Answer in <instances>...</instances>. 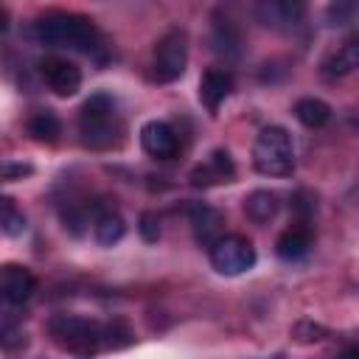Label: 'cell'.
I'll list each match as a JSON object with an SVG mask.
<instances>
[{"label":"cell","mask_w":359,"mask_h":359,"mask_svg":"<svg viewBox=\"0 0 359 359\" xmlns=\"http://www.w3.org/2000/svg\"><path fill=\"white\" fill-rule=\"evenodd\" d=\"M309 247H311V230L303 227V224L283 230V233L278 236V241H275V252H278L283 261H297V258H303V255L309 252Z\"/></svg>","instance_id":"14"},{"label":"cell","mask_w":359,"mask_h":359,"mask_svg":"<svg viewBox=\"0 0 359 359\" xmlns=\"http://www.w3.org/2000/svg\"><path fill=\"white\" fill-rule=\"evenodd\" d=\"M28 135H31L36 143H56L59 135H62V123H59V118H56L50 109H42V112L31 115V121H28Z\"/></svg>","instance_id":"19"},{"label":"cell","mask_w":359,"mask_h":359,"mask_svg":"<svg viewBox=\"0 0 359 359\" xmlns=\"http://www.w3.org/2000/svg\"><path fill=\"white\" fill-rule=\"evenodd\" d=\"M48 334L62 351L81 359L93 356L101 348V325L79 314H56L48 323Z\"/></svg>","instance_id":"4"},{"label":"cell","mask_w":359,"mask_h":359,"mask_svg":"<svg viewBox=\"0 0 359 359\" xmlns=\"http://www.w3.org/2000/svg\"><path fill=\"white\" fill-rule=\"evenodd\" d=\"M34 168L28 163H3L0 165V180H20V177H28Z\"/></svg>","instance_id":"28"},{"label":"cell","mask_w":359,"mask_h":359,"mask_svg":"<svg viewBox=\"0 0 359 359\" xmlns=\"http://www.w3.org/2000/svg\"><path fill=\"white\" fill-rule=\"evenodd\" d=\"M34 36L42 45L53 48H76L90 56H98L107 48L104 34L93 25V20L81 14H67V11H50L34 22Z\"/></svg>","instance_id":"1"},{"label":"cell","mask_w":359,"mask_h":359,"mask_svg":"<svg viewBox=\"0 0 359 359\" xmlns=\"http://www.w3.org/2000/svg\"><path fill=\"white\" fill-rule=\"evenodd\" d=\"M213 48L219 53H224V56H233V59L241 53V36H238V31L233 28L230 20H216V25H213Z\"/></svg>","instance_id":"20"},{"label":"cell","mask_w":359,"mask_h":359,"mask_svg":"<svg viewBox=\"0 0 359 359\" xmlns=\"http://www.w3.org/2000/svg\"><path fill=\"white\" fill-rule=\"evenodd\" d=\"M81 143L87 149H112L123 137V121L115 112V101L107 93H95L84 101L79 115Z\"/></svg>","instance_id":"2"},{"label":"cell","mask_w":359,"mask_h":359,"mask_svg":"<svg viewBox=\"0 0 359 359\" xmlns=\"http://www.w3.org/2000/svg\"><path fill=\"white\" fill-rule=\"evenodd\" d=\"M294 118H297L303 126H309V129H320V126H325V123L331 121V107H328L323 98L309 95V98H300V101L294 104Z\"/></svg>","instance_id":"18"},{"label":"cell","mask_w":359,"mask_h":359,"mask_svg":"<svg viewBox=\"0 0 359 359\" xmlns=\"http://www.w3.org/2000/svg\"><path fill=\"white\" fill-rule=\"evenodd\" d=\"M252 165L264 177H289L294 171L292 135L283 126H266L258 132L252 146Z\"/></svg>","instance_id":"3"},{"label":"cell","mask_w":359,"mask_h":359,"mask_svg":"<svg viewBox=\"0 0 359 359\" xmlns=\"http://www.w3.org/2000/svg\"><path fill=\"white\" fill-rule=\"evenodd\" d=\"M306 14V6L303 3H294V0H266L258 6V20L269 28H280V31H289L294 28Z\"/></svg>","instance_id":"12"},{"label":"cell","mask_w":359,"mask_h":359,"mask_svg":"<svg viewBox=\"0 0 359 359\" xmlns=\"http://www.w3.org/2000/svg\"><path fill=\"white\" fill-rule=\"evenodd\" d=\"M123 233H126V222H123L115 210H101V213L95 216V222H93V236H95V241H98L101 247L118 244V241L123 238Z\"/></svg>","instance_id":"17"},{"label":"cell","mask_w":359,"mask_h":359,"mask_svg":"<svg viewBox=\"0 0 359 359\" xmlns=\"http://www.w3.org/2000/svg\"><path fill=\"white\" fill-rule=\"evenodd\" d=\"M236 177V165H233V157L227 149H213L208 163L196 165L191 171V185L194 188H208V185H216V182H230Z\"/></svg>","instance_id":"10"},{"label":"cell","mask_w":359,"mask_h":359,"mask_svg":"<svg viewBox=\"0 0 359 359\" xmlns=\"http://www.w3.org/2000/svg\"><path fill=\"white\" fill-rule=\"evenodd\" d=\"M140 146H143V151L149 157H157V160H168L180 149L177 135H174V129L165 121H149V123H143V129H140Z\"/></svg>","instance_id":"11"},{"label":"cell","mask_w":359,"mask_h":359,"mask_svg":"<svg viewBox=\"0 0 359 359\" xmlns=\"http://www.w3.org/2000/svg\"><path fill=\"white\" fill-rule=\"evenodd\" d=\"M230 93H233V76L222 67H210L199 81V101L205 104V109L210 115H216V109L222 107V101Z\"/></svg>","instance_id":"13"},{"label":"cell","mask_w":359,"mask_h":359,"mask_svg":"<svg viewBox=\"0 0 359 359\" xmlns=\"http://www.w3.org/2000/svg\"><path fill=\"white\" fill-rule=\"evenodd\" d=\"M185 67H188V34L171 28L154 45V79L160 84H171L185 73Z\"/></svg>","instance_id":"5"},{"label":"cell","mask_w":359,"mask_h":359,"mask_svg":"<svg viewBox=\"0 0 359 359\" xmlns=\"http://www.w3.org/2000/svg\"><path fill=\"white\" fill-rule=\"evenodd\" d=\"M356 65H359V45L351 39V42H345L342 48H337V53H331V56L323 62V76H325V79H342V76H348Z\"/></svg>","instance_id":"16"},{"label":"cell","mask_w":359,"mask_h":359,"mask_svg":"<svg viewBox=\"0 0 359 359\" xmlns=\"http://www.w3.org/2000/svg\"><path fill=\"white\" fill-rule=\"evenodd\" d=\"M39 73H42L45 84H48L56 95H62V98L76 95L79 87H81V70H79L73 62L62 59V56H45V59L39 62Z\"/></svg>","instance_id":"7"},{"label":"cell","mask_w":359,"mask_h":359,"mask_svg":"<svg viewBox=\"0 0 359 359\" xmlns=\"http://www.w3.org/2000/svg\"><path fill=\"white\" fill-rule=\"evenodd\" d=\"M132 342H135V331L126 320H112V323L101 325V348L118 351V348H126Z\"/></svg>","instance_id":"21"},{"label":"cell","mask_w":359,"mask_h":359,"mask_svg":"<svg viewBox=\"0 0 359 359\" xmlns=\"http://www.w3.org/2000/svg\"><path fill=\"white\" fill-rule=\"evenodd\" d=\"M353 11H356L353 3H331L328 6V20H331V25H345V22H351Z\"/></svg>","instance_id":"27"},{"label":"cell","mask_w":359,"mask_h":359,"mask_svg":"<svg viewBox=\"0 0 359 359\" xmlns=\"http://www.w3.org/2000/svg\"><path fill=\"white\" fill-rule=\"evenodd\" d=\"M36 289V278L22 264H3L0 266V297L11 306L25 303Z\"/></svg>","instance_id":"9"},{"label":"cell","mask_w":359,"mask_h":359,"mask_svg":"<svg viewBox=\"0 0 359 359\" xmlns=\"http://www.w3.org/2000/svg\"><path fill=\"white\" fill-rule=\"evenodd\" d=\"M292 208L300 213V219H309L314 210H317V196L311 191H297L292 196Z\"/></svg>","instance_id":"26"},{"label":"cell","mask_w":359,"mask_h":359,"mask_svg":"<svg viewBox=\"0 0 359 359\" xmlns=\"http://www.w3.org/2000/svg\"><path fill=\"white\" fill-rule=\"evenodd\" d=\"M337 359H359V348H356V345H348Z\"/></svg>","instance_id":"29"},{"label":"cell","mask_w":359,"mask_h":359,"mask_svg":"<svg viewBox=\"0 0 359 359\" xmlns=\"http://www.w3.org/2000/svg\"><path fill=\"white\" fill-rule=\"evenodd\" d=\"M210 264L219 275H241L255 264V247L247 236L230 233L210 247Z\"/></svg>","instance_id":"6"},{"label":"cell","mask_w":359,"mask_h":359,"mask_svg":"<svg viewBox=\"0 0 359 359\" xmlns=\"http://www.w3.org/2000/svg\"><path fill=\"white\" fill-rule=\"evenodd\" d=\"M328 337V328L314 323V320H297L292 325V339L300 342V345H311V342H320Z\"/></svg>","instance_id":"23"},{"label":"cell","mask_w":359,"mask_h":359,"mask_svg":"<svg viewBox=\"0 0 359 359\" xmlns=\"http://www.w3.org/2000/svg\"><path fill=\"white\" fill-rule=\"evenodd\" d=\"M188 219H191V227H194V236L202 247H213L222 236H224V213L213 205H205V202H194L188 208Z\"/></svg>","instance_id":"8"},{"label":"cell","mask_w":359,"mask_h":359,"mask_svg":"<svg viewBox=\"0 0 359 359\" xmlns=\"http://www.w3.org/2000/svg\"><path fill=\"white\" fill-rule=\"evenodd\" d=\"M137 230H140V236H143V241H149V244H154V241L160 238V216H157V213H151V210H146V213H140V222H137Z\"/></svg>","instance_id":"25"},{"label":"cell","mask_w":359,"mask_h":359,"mask_svg":"<svg viewBox=\"0 0 359 359\" xmlns=\"http://www.w3.org/2000/svg\"><path fill=\"white\" fill-rule=\"evenodd\" d=\"M0 230L6 236H20L25 230V213L17 208L11 196H3V194H0Z\"/></svg>","instance_id":"22"},{"label":"cell","mask_w":359,"mask_h":359,"mask_svg":"<svg viewBox=\"0 0 359 359\" xmlns=\"http://www.w3.org/2000/svg\"><path fill=\"white\" fill-rule=\"evenodd\" d=\"M278 208H280V202H278V194H272V191L258 188V191H252V194L244 196V213H247L255 224L272 222L275 213H278Z\"/></svg>","instance_id":"15"},{"label":"cell","mask_w":359,"mask_h":359,"mask_svg":"<svg viewBox=\"0 0 359 359\" xmlns=\"http://www.w3.org/2000/svg\"><path fill=\"white\" fill-rule=\"evenodd\" d=\"M25 331L20 328V325H14V323H3L0 325V348L3 351H8V353H14V351H20V348H25Z\"/></svg>","instance_id":"24"}]
</instances>
